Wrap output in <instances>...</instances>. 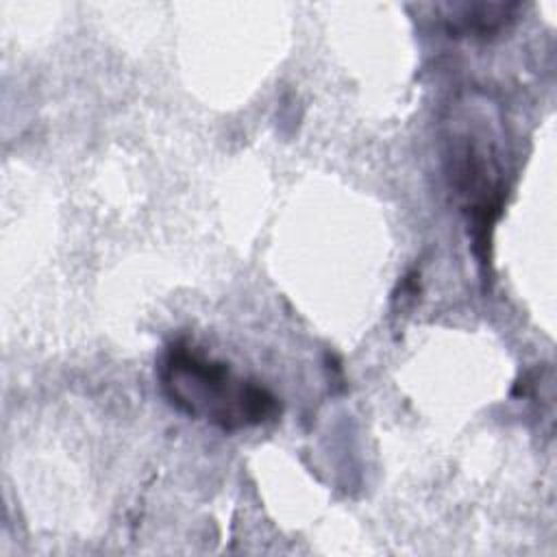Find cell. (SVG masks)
I'll return each instance as SVG.
<instances>
[{
	"label": "cell",
	"instance_id": "obj_1",
	"mask_svg": "<svg viewBox=\"0 0 557 557\" xmlns=\"http://www.w3.org/2000/svg\"><path fill=\"white\" fill-rule=\"evenodd\" d=\"M444 126L448 181L472 224V237L485 263L490 231L507 194V152L498 111L485 98L468 96L450 107Z\"/></svg>",
	"mask_w": 557,
	"mask_h": 557
},
{
	"label": "cell",
	"instance_id": "obj_2",
	"mask_svg": "<svg viewBox=\"0 0 557 557\" xmlns=\"http://www.w3.org/2000/svg\"><path fill=\"white\" fill-rule=\"evenodd\" d=\"M159 379L176 409L222 431L257 426L278 413V400L268 387L239 376L228 363L205 355L187 339L168 346Z\"/></svg>",
	"mask_w": 557,
	"mask_h": 557
}]
</instances>
